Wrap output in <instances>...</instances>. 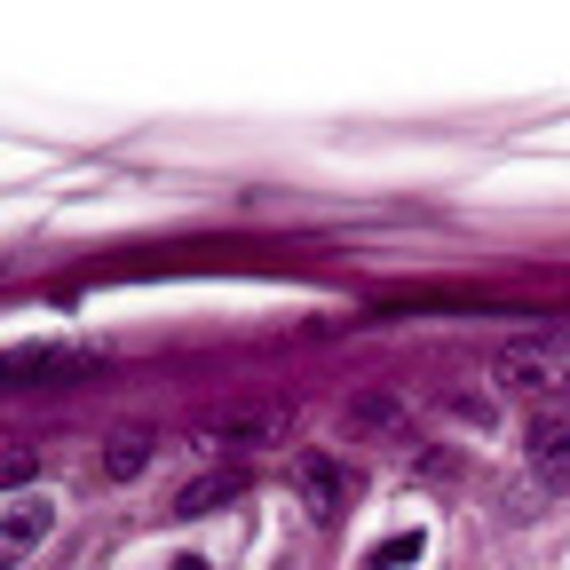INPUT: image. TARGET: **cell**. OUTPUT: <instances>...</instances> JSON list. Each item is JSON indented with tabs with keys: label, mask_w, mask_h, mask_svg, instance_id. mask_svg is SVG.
I'll return each instance as SVG.
<instances>
[{
	"label": "cell",
	"mask_w": 570,
	"mask_h": 570,
	"mask_svg": "<svg viewBox=\"0 0 570 570\" xmlns=\"http://www.w3.org/2000/svg\"><path fill=\"white\" fill-rule=\"evenodd\" d=\"M499 389L570 396V333H523L515 348H499Z\"/></svg>",
	"instance_id": "1"
},
{
	"label": "cell",
	"mask_w": 570,
	"mask_h": 570,
	"mask_svg": "<svg viewBox=\"0 0 570 570\" xmlns=\"http://www.w3.org/2000/svg\"><path fill=\"white\" fill-rule=\"evenodd\" d=\"M523 460H531L539 491L570 499V412H547V420H531V436H523Z\"/></svg>",
	"instance_id": "2"
},
{
	"label": "cell",
	"mask_w": 570,
	"mask_h": 570,
	"mask_svg": "<svg viewBox=\"0 0 570 570\" xmlns=\"http://www.w3.org/2000/svg\"><path fill=\"white\" fill-rule=\"evenodd\" d=\"M254 491V468H214V475H190L183 491H175V523H198V515H223L230 499H246Z\"/></svg>",
	"instance_id": "3"
},
{
	"label": "cell",
	"mask_w": 570,
	"mask_h": 570,
	"mask_svg": "<svg viewBox=\"0 0 570 570\" xmlns=\"http://www.w3.org/2000/svg\"><path fill=\"white\" fill-rule=\"evenodd\" d=\"M294 483H302V499L325 523L356 508V468H341V460H294Z\"/></svg>",
	"instance_id": "4"
},
{
	"label": "cell",
	"mask_w": 570,
	"mask_h": 570,
	"mask_svg": "<svg viewBox=\"0 0 570 570\" xmlns=\"http://www.w3.org/2000/svg\"><path fill=\"white\" fill-rule=\"evenodd\" d=\"M48 523H56L48 499H40V491H17V499H9V523H0V547H9V562L32 554V547L48 539Z\"/></svg>",
	"instance_id": "5"
},
{
	"label": "cell",
	"mask_w": 570,
	"mask_h": 570,
	"mask_svg": "<svg viewBox=\"0 0 570 570\" xmlns=\"http://www.w3.org/2000/svg\"><path fill=\"white\" fill-rule=\"evenodd\" d=\"M63 373H96V356H80V348H24V356H9V381H63Z\"/></svg>",
	"instance_id": "6"
},
{
	"label": "cell",
	"mask_w": 570,
	"mask_h": 570,
	"mask_svg": "<svg viewBox=\"0 0 570 570\" xmlns=\"http://www.w3.org/2000/svg\"><path fill=\"white\" fill-rule=\"evenodd\" d=\"M151 452H159V436H151V428H127V436H111V444H104V483L142 475V468H151Z\"/></svg>",
	"instance_id": "7"
},
{
	"label": "cell",
	"mask_w": 570,
	"mask_h": 570,
	"mask_svg": "<svg viewBox=\"0 0 570 570\" xmlns=\"http://www.w3.org/2000/svg\"><path fill=\"white\" fill-rule=\"evenodd\" d=\"M412 554H420V539H389V547L373 554V570H389V562H412Z\"/></svg>",
	"instance_id": "8"
},
{
	"label": "cell",
	"mask_w": 570,
	"mask_h": 570,
	"mask_svg": "<svg viewBox=\"0 0 570 570\" xmlns=\"http://www.w3.org/2000/svg\"><path fill=\"white\" fill-rule=\"evenodd\" d=\"M32 468H40L32 452H9V460H0V475H9V483H32Z\"/></svg>",
	"instance_id": "9"
},
{
	"label": "cell",
	"mask_w": 570,
	"mask_h": 570,
	"mask_svg": "<svg viewBox=\"0 0 570 570\" xmlns=\"http://www.w3.org/2000/svg\"><path fill=\"white\" fill-rule=\"evenodd\" d=\"M167 570H214V562H198V554H183V562H167Z\"/></svg>",
	"instance_id": "10"
}]
</instances>
